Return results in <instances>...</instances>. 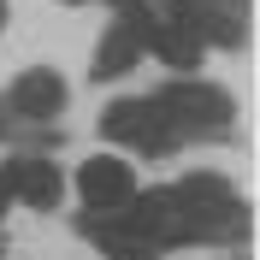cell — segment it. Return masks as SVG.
I'll return each mask as SVG.
<instances>
[{
	"instance_id": "cell-1",
	"label": "cell",
	"mask_w": 260,
	"mask_h": 260,
	"mask_svg": "<svg viewBox=\"0 0 260 260\" xmlns=\"http://www.w3.org/2000/svg\"><path fill=\"white\" fill-rule=\"evenodd\" d=\"M178 201H183V231H189V243H231V237L248 231V207L219 178L178 183Z\"/></svg>"
},
{
	"instance_id": "cell-2",
	"label": "cell",
	"mask_w": 260,
	"mask_h": 260,
	"mask_svg": "<svg viewBox=\"0 0 260 260\" xmlns=\"http://www.w3.org/2000/svg\"><path fill=\"white\" fill-rule=\"evenodd\" d=\"M154 107L178 124V136H219L231 124V113H237L231 95L213 89V83H172V89L154 95Z\"/></svg>"
},
{
	"instance_id": "cell-3",
	"label": "cell",
	"mask_w": 260,
	"mask_h": 260,
	"mask_svg": "<svg viewBox=\"0 0 260 260\" xmlns=\"http://www.w3.org/2000/svg\"><path fill=\"white\" fill-rule=\"evenodd\" d=\"M101 136H113V142L136 148V154H172L183 142L178 124L154 107V101H113L107 113H101Z\"/></svg>"
},
{
	"instance_id": "cell-4",
	"label": "cell",
	"mask_w": 260,
	"mask_h": 260,
	"mask_svg": "<svg viewBox=\"0 0 260 260\" xmlns=\"http://www.w3.org/2000/svg\"><path fill=\"white\" fill-rule=\"evenodd\" d=\"M136 24H142V48H154L172 71H195V65H201V53H207V42L189 30V18H183L178 6H166V0L154 6V12H148V6H136Z\"/></svg>"
},
{
	"instance_id": "cell-5",
	"label": "cell",
	"mask_w": 260,
	"mask_h": 260,
	"mask_svg": "<svg viewBox=\"0 0 260 260\" xmlns=\"http://www.w3.org/2000/svg\"><path fill=\"white\" fill-rule=\"evenodd\" d=\"M77 195H83L89 213H113V207H124L130 195H136V172H130L118 154H95V160H83V172H77Z\"/></svg>"
},
{
	"instance_id": "cell-6",
	"label": "cell",
	"mask_w": 260,
	"mask_h": 260,
	"mask_svg": "<svg viewBox=\"0 0 260 260\" xmlns=\"http://www.w3.org/2000/svg\"><path fill=\"white\" fill-rule=\"evenodd\" d=\"M0 178H6V195H12V201H24V207H36V213L59 207V195H65L59 166L42 160V154H18V160H6Z\"/></svg>"
},
{
	"instance_id": "cell-7",
	"label": "cell",
	"mask_w": 260,
	"mask_h": 260,
	"mask_svg": "<svg viewBox=\"0 0 260 260\" xmlns=\"http://www.w3.org/2000/svg\"><path fill=\"white\" fill-rule=\"evenodd\" d=\"M6 107H12V118H59L65 113V83H59V71H24V77L6 89Z\"/></svg>"
},
{
	"instance_id": "cell-8",
	"label": "cell",
	"mask_w": 260,
	"mask_h": 260,
	"mask_svg": "<svg viewBox=\"0 0 260 260\" xmlns=\"http://www.w3.org/2000/svg\"><path fill=\"white\" fill-rule=\"evenodd\" d=\"M83 231H89V243H95L107 260H154V254H160V248L148 243V237L130 225L118 207H113V213H95V219H89Z\"/></svg>"
},
{
	"instance_id": "cell-9",
	"label": "cell",
	"mask_w": 260,
	"mask_h": 260,
	"mask_svg": "<svg viewBox=\"0 0 260 260\" xmlns=\"http://www.w3.org/2000/svg\"><path fill=\"white\" fill-rule=\"evenodd\" d=\"M136 59H142V24H136V6H124V18L101 36V48H95V77L101 83H107V77H124Z\"/></svg>"
},
{
	"instance_id": "cell-10",
	"label": "cell",
	"mask_w": 260,
	"mask_h": 260,
	"mask_svg": "<svg viewBox=\"0 0 260 260\" xmlns=\"http://www.w3.org/2000/svg\"><path fill=\"white\" fill-rule=\"evenodd\" d=\"M6 207H12V195H6V178H0V219H6Z\"/></svg>"
},
{
	"instance_id": "cell-11",
	"label": "cell",
	"mask_w": 260,
	"mask_h": 260,
	"mask_svg": "<svg viewBox=\"0 0 260 260\" xmlns=\"http://www.w3.org/2000/svg\"><path fill=\"white\" fill-rule=\"evenodd\" d=\"M0 30H6V0H0Z\"/></svg>"
},
{
	"instance_id": "cell-12",
	"label": "cell",
	"mask_w": 260,
	"mask_h": 260,
	"mask_svg": "<svg viewBox=\"0 0 260 260\" xmlns=\"http://www.w3.org/2000/svg\"><path fill=\"white\" fill-rule=\"evenodd\" d=\"M65 6H77V0H65Z\"/></svg>"
}]
</instances>
